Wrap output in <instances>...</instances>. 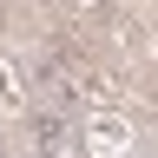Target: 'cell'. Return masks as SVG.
I'll list each match as a JSON object with an SVG mask.
<instances>
[{
    "instance_id": "1",
    "label": "cell",
    "mask_w": 158,
    "mask_h": 158,
    "mask_svg": "<svg viewBox=\"0 0 158 158\" xmlns=\"http://www.w3.org/2000/svg\"><path fill=\"white\" fill-rule=\"evenodd\" d=\"M27 132H33L40 152H59V145L73 138V118L59 112V106H33V112H27Z\"/></svg>"
}]
</instances>
